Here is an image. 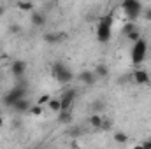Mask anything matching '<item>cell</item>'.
Segmentation results:
<instances>
[{
  "label": "cell",
  "instance_id": "8992f818",
  "mask_svg": "<svg viewBox=\"0 0 151 149\" xmlns=\"http://www.w3.org/2000/svg\"><path fill=\"white\" fill-rule=\"evenodd\" d=\"M74 102H76V90H67L65 93H62V97H60L62 111H72Z\"/></svg>",
  "mask_w": 151,
  "mask_h": 149
},
{
  "label": "cell",
  "instance_id": "f1b7e54d",
  "mask_svg": "<svg viewBox=\"0 0 151 149\" xmlns=\"http://www.w3.org/2000/svg\"><path fill=\"white\" fill-rule=\"evenodd\" d=\"M4 14H5V7H4V5H0V18H2Z\"/></svg>",
  "mask_w": 151,
  "mask_h": 149
},
{
  "label": "cell",
  "instance_id": "7a4b0ae2",
  "mask_svg": "<svg viewBox=\"0 0 151 149\" xmlns=\"http://www.w3.org/2000/svg\"><path fill=\"white\" fill-rule=\"evenodd\" d=\"M27 97V82H25V77H19L16 86L11 88L5 95H4V105L5 107H12L18 100L25 98Z\"/></svg>",
  "mask_w": 151,
  "mask_h": 149
},
{
  "label": "cell",
  "instance_id": "44dd1931",
  "mask_svg": "<svg viewBox=\"0 0 151 149\" xmlns=\"http://www.w3.org/2000/svg\"><path fill=\"white\" fill-rule=\"evenodd\" d=\"M69 135H70V137H81V135H83L81 126H72V128L69 130Z\"/></svg>",
  "mask_w": 151,
  "mask_h": 149
},
{
  "label": "cell",
  "instance_id": "f546056e",
  "mask_svg": "<svg viewBox=\"0 0 151 149\" xmlns=\"http://www.w3.org/2000/svg\"><path fill=\"white\" fill-rule=\"evenodd\" d=\"M2 126H4V117L0 116V128H2Z\"/></svg>",
  "mask_w": 151,
  "mask_h": 149
},
{
  "label": "cell",
  "instance_id": "8fae6325",
  "mask_svg": "<svg viewBox=\"0 0 151 149\" xmlns=\"http://www.w3.org/2000/svg\"><path fill=\"white\" fill-rule=\"evenodd\" d=\"M30 21H32V25L34 27H37V28H40V27H44L46 25V21H47V18H46V14L42 12V11H32V14H30Z\"/></svg>",
  "mask_w": 151,
  "mask_h": 149
},
{
  "label": "cell",
  "instance_id": "d6986e66",
  "mask_svg": "<svg viewBox=\"0 0 151 149\" xmlns=\"http://www.w3.org/2000/svg\"><path fill=\"white\" fill-rule=\"evenodd\" d=\"M114 140H116L118 144H127V142H128V135H127L125 132H116V133H114Z\"/></svg>",
  "mask_w": 151,
  "mask_h": 149
},
{
  "label": "cell",
  "instance_id": "277c9868",
  "mask_svg": "<svg viewBox=\"0 0 151 149\" xmlns=\"http://www.w3.org/2000/svg\"><path fill=\"white\" fill-rule=\"evenodd\" d=\"M51 74H53V77H55L58 82H62V84H67V82H70V81L74 79L72 70H70L63 62H55V63L51 65Z\"/></svg>",
  "mask_w": 151,
  "mask_h": 149
},
{
  "label": "cell",
  "instance_id": "30bf717a",
  "mask_svg": "<svg viewBox=\"0 0 151 149\" xmlns=\"http://www.w3.org/2000/svg\"><path fill=\"white\" fill-rule=\"evenodd\" d=\"M65 39H67V34H63V32H47L44 35V42H47V44H60Z\"/></svg>",
  "mask_w": 151,
  "mask_h": 149
},
{
  "label": "cell",
  "instance_id": "9c48e42d",
  "mask_svg": "<svg viewBox=\"0 0 151 149\" xmlns=\"http://www.w3.org/2000/svg\"><path fill=\"white\" fill-rule=\"evenodd\" d=\"M25 72H27V62L25 60H14L11 63V74L14 75L16 79L25 77Z\"/></svg>",
  "mask_w": 151,
  "mask_h": 149
},
{
  "label": "cell",
  "instance_id": "e0dca14e",
  "mask_svg": "<svg viewBox=\"0 0 151 149\" xmlns=\"http://www.w3.org/2000/svg\"><path fill=\"white\" fill-rule=\"evenodd\" d=\"M47 107H49V111H53V112H60V111H62L60 98H51V100L47 102Z\"/></svg>",
  "mask_w": 151,
  "mask_h": 149
},
{
  "label": "cell",
  "instance_id": "4316f807",
  "mask_svg": "<svg viewBox=\"0 0 151 149\" xmlns=\"http://www.w3.org/2000/svg\"><path fill=\"white\" fill-rule=\"evenodd\" d=\"M142 16H144V19H146V21H151V7H148V9H144V11H142Z\"/></svg>",
  "mask_w": 151,
  "mask_h": 149
},
{
  "label": "cell",
  "instance_id": "2e32d148",
  "mask_svg": "<svg viewBox=\"0 0 151 149\" xmlns=\"http://www.w3.org/2000/svg\"><path fill=\"white\" fill-rule=\"evenodd\" d=\"M16 5H18V9H19V11H23V12H28V11L32 12V11H34V4H32V2H28V0H18V2H16Z\"/></svg>",
  "mask_w": 151,
  "mask_h": 149
},
{
  "label": "cell",
  "instance_id": "1f68e13d",
  "mask_svg": "<svg viewBox=\"0 0 151 149\" xmlns=\"http://www.w3.org/2000/svg\"><path fill=\"white\" fill-rule=\"evenodd\" d=\"M11 2H18V0H11Z\"/></svg>",
  "mask_w": 151,
  "mask_h": 149
},
{
  "label": "cell",
  "instance_id": "6da1fadb",
  "mask_svg": "<svg viewBox=\"0 0 151 149\" xmlns=\"http://www.w3.org/2000/svg\"><path fill=\"white\" fill-rule=\"evenodd\" d=\"M113 23H114L113 12L104 14L99 19V23H97V40L100 44H107L111 40V37H113Z\"/></svg>",
  "mask_w": 151,
  "mask_h": 149
},
{
  "label": "cell",
  "instance_id": "52a82bcc",
  "mask_svg": "<svg viewBox=\"0 0 151 149\" xmlns=\"http://www.w3.org/2000/svg\"><path fill=\"white\" fill-rule=\"evenodd\" d=\"M77 81H79L81 84H84V86H93V84L99 81V77L95 75V72H93V70L84 69V70H81V72L77 74Z\"/></svg>",
  "mask_w": 151,
  "mask_h": 149
},
{
  "label": "cell",
  "instance_id": "4fadbf2b",
  "mask_svg": "<svg viewBox=\"0 0 151 149\" xmlns=\"http://www.w3.org/2000/svg\"><path fill=\"white\" fill-rule=\"evenodd\" d=\"M88 125H90L91 128H95V130H100V125H102V116H100L99 112H91V114L88 116Z\"/></svg>",
  "mask_w": 151,
  "mask_h": 149
},
{
  "label": "cell",
  "instance_id": "4dcf8cb0",
  "mask_svg": "<svg viewBox=\"0 0 151 149\" xmlns=\"http://www.w3.org/2000/svg\"><path fill=\"white\" fill-rule=\"evenodd\" d=\"M148 53H151V44L148 46Z\"/></svg>",
  "mask_w": 151,
  "mask_h": 149
},
{
  "label": "cell",
  "instance_id": "d4e9b609",
  "mask_svg": "<svg viewBox=\"0 0 151 149\" xmlns=\"http://www.w3.org/2000/svg\"><path fill=\"white\" fill-rule=\"evenodd\" d=\"M127 39H128V40H132V42H135L137 39H141V34H139V30H134L132 34H128V35H127Z\"/></svg>",
  "mask_w": 151,
  "mask_h": 149
},
{
  "label": "cell",
  "instance_id": "9a60e30c",
  "mask_svg": "<svg viewBox=\"0 0 151 149\" xmlns=\"http://www.w3.org/2000/svg\"><path fill=\"white\" fill-rule=\"evenodd\" d=\"M58 123L60 125H70L72 123V111H60L58 112Z\"/></svg>",
  "mask_w": 151,
  "mask_h": 149
},
{
  "label": "cell",
  "instance_id": "ac0fdd59",
  "mask_svg": "<svg viewBox=\"0 0 151 149\" xmlns=\"http://www.w3.org/2000/svg\"><path fill=\"white\" fill-rule=\"evenodd\" d=\"M134 30H137V25H135V21H128V23H125L123 25V30H121V34L127 37L128 34H132Z\"/></svg>",
  "mask_w": 151,
  "mask_h": 149
},
{
  "label": "cell",
  "instance_id": "603a6c76",
  "mask_svg": "<svg viewBox=\"0 0 151 149\" xmlns=\"http://www.w3.org/2000/svg\"><path fill=\"white\" fill-rule=\"evenodd\" d=\"M113 126V121L107 119V117H102V125H100V130H111Z\"/></svg>",
  "mask_w": 151,
  "mask_h": 149
},
{
  "label": "cell",
  "instance_id": "484cf974",
  "mask_svg": "<svg viewBox=\"0 0 151 149\" xmlns=\"http://www.w3.org/2000/svg\"><path fill=\"white\" fill-rule=\"evenodd\" d=\"M49 100H51V98H49V95H42V97H40V98H39V105H44V104H47V102H49Z\"/></svg>",
  "mask_w": 151,
  "mask_h": 149
},
{
  "label": "cell",
  "instance_id": "7402d4cb",
  "mask_svg": "<svg viewBox=\"0 0 151 149\" xmlns=\"http://www.w3.org/2000/svg\"><path fill=\"white\" fill-rule=\"evenodd\" d=\"M28 112H30V114H32V116H40V114H42V105H32V107H30V109H28Z\"/></svg>",
  "mask_w": 151,
  "mask_h": 149
},
{
  "label": "cell",
  "instance_id": "ba28073f",
  "mask_svg": "<svg viewBox=\"0 0 151 149\" xmlns=\"http://www.w3.org/2000/svg\"><path fill=\"white\" fill-rule=\"evenodd\" d=\"M132 81L135 82V84H141V86H144V84H150V74H148V70H144V69H141V67H135V70H134V74H132Z\"/></svg>",
  "mask_w": 151,
  "mask_h": 149
},
{
  "label": "cell",
  "instance_id": "5bb4252c",
  "mask_svg": "<svg viewBox=\"0 0 151 149\" xmlns=\"http://www.w3.org/2000/svg\"><path fill=\"white\" fill-rule=\"evenodd\" d=\"M30 107H32V104H30V100H28L27 97H25V98H21V100H18V102L12 105V109H14L16 112H27Z\"/></svg>",
  "mask_w": 151,
  "mask_h": 149
},
{
  "label": "cell",
  "instance_id": "3957f363",
  "mask_svg": "<svg viewBox=\"0 0 151 149\" xmlns=\"http://www.w3.org/2000/svg\"><path fill=\"white\" fill-rule=\"evenodd\" d=\"M148 40L144 37L137 39L134 44H132V49H130V60H132V63H134V67H139V65H142L144 63V60H146V54H148Z\"/></svg>",
  "mask_w": 151,
  "mask_h": 149
},
{
  "label": "cell",
  "instance_id": "ffe728a7",
  "mask_svg": "<svg viewBox=\"0 0 151 149\" xmlns=\"http://www.w3.org/2000/svg\"><path fill=\"white\" fill-rule=\"evenodd\" d=\"M9 32L14 34V35H19V34H21V27H19L18 23H11V25H9Z\"/></svg>",
  "mask_w": 151,
  "mask_h": 149
},
{
  "label": "cell",
  "instance_id": "7c38bea8",
  "mask_svg": "<svg viewBox=\"0 0 151 149\" xmlns=\"http://www.w3.org/2000/svg\"><path fill=\"white\" fill-rule=\"evenodd\" d=\"M93 72H95V75L99 77V81H100V79H107L109 74H111V72H109V67H107L106 63H99V65L93 69Z\"/></svg>",
  "mask_w": 151,
  "mask_h": 149
},
{
  "label": "cell",
  "instance_id": "5b68a950",
  "mask_svg": "<svg viewBox=\"0 0 151 149\" xmlns=\"http://www.w3.org/2000/svg\"><path fill=\"white\" fill-rule=\"evenodd\" d=\"M121 9H123L125 16L128 18V21H137V18L142 16V11H144L141 0H123Z\"/></svg>",
  "mask_w": 151,
  "mask_h": 149
},
{
  "label": "cell",
  "instance_id": "cb8c5ba5",
  "mask_svg": "<svg viewBox=\"0 0 151 149\" xmlns=\"http://www.w3.org/2000/svg\"><path fill=\"white\" fill-rule=\"evenodd\" d=\"M102 109H104V102L102 100H97V102L91 104V111L93 112H99V111H102Z\"/></svg>",
  "mask_w": 151,
  "mask_h": 149
},
{
  "label": "cell",
  "instance_id": "83f0119b",
  "mask_svg": "<svg viewBox=\"0 0 151 149\" xmlns=\"http://www.w3.org/2000/svg\"><path fill=\"white\" fill-rule=\"evenodd\" d=\"M141 148H142V149H151V139H150V140H144V142L141 144Z\"/></svg>",
  "mask_w": 151,
  "mask_h": 149
}]
</instances>
